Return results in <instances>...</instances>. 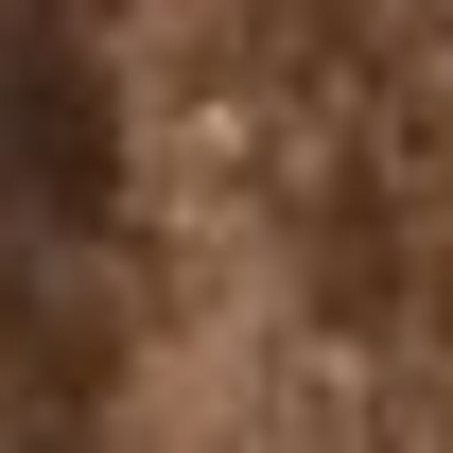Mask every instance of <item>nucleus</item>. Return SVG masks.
Returning <instances> with one entry per match:
<instances>
[{
  "instance_id": "obj_1",
  "label": "nucleus",
  "mask_w": 453,
  "mask_h": 453,
  "mask_svg": "<svg viewBox=\"0 0 453 453\" xmlns=\"http://www.w3.org/2000/svg\"><path fill=\"white\" fill-rule=\"evenodd\" d=\"M105 210H122V105L53 18H18L0 35V226L18 244H88Z\"/></svg>"
}]
</instances>
